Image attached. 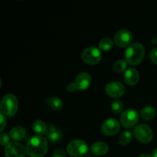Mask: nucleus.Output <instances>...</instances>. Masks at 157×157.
I'll use <instances>...</instances> for the list:
<instances>
[{"instance_id":"nucleus-3","label":"nucleus","mask_w":157,"mask_h":157,"mask_svg":"<svg viewBox=\"0 0 157 157\" xmlns=\"http://www.w3.org/2000/svg\"><path fill=\"white\" fill-rule=\"evenodd\" d=\"M18 108V102L15 95L8 94L3 97L0 104L2 113L7 116H13L17 113Z\"/></svg>"},{"instance_id":"nucleus-12","label":"nucleus","mask_w":157,"mask_h":157,"mask_svg":"<svg viewBox=\"0 0 157 157\" xmlns=\"http://www.w3.org/2000/svg\"><path fill=\"white\" fill-rule=\"evenodd\" d=\"M75 84L78 90H86L91 84V77L87 72L80 73L75 78Z\"/></svg>"},{"instance_id":"nucleus-15","label":"nucleus","mask_w":157,"mask_h":157,"mask_svg":"<svg viewBox=\"0 0 157 157\" xmlns=\"http://www.w3.org/2000/svg\"><path fill=\"white\" fill-rule=\"evenodd\" d=\"M108 146L106 143L96 142L90 147L91 153L95 156H103L108 152Z\"/></svg>"},{"instance_id":"nucleus-13","label":"nucleus","mask_w":157,"mask_h":157,"mask_svg":"<svg viewBox=\"0 0 157 157\" xmlns=\"http://www.w3.org/2000/svg\"><path fill=\"white\" fill-rule=\"evenodd\" d=\"M124 81L129 85H135L138 83L140 79V75L134 67H128L124 73Z\"/></svg>"},{"instance_id":"nucleus-26","label":"nucleus","mask_w":157,"mask_h":157,"mask_svg":"<svg viewBox=\"0 0 157 157\" xmlns=\"http://www.w3.org/2000/svg\"><path fill=\"white\" fill-rule=\"evenodd\" d=\"M6 126V119L3 113H0V131L2 133Z\"/></svg>"},{"instance_id":"nucleus-11","label":"nucleus","mask_w":157,"mask_h":157,"mask_svg":"<svg viewBox=\"0 0 157 157\" xmlns=\"http://www.w3.org/2000/svg\"><path fill=\"white\" fill-rule=\"evenodd\" d=\"M120 128H121V126H120L119 122L116 119H113V118L106 120L103 123L102 127H101L102 132L105 135H107V136H113V135H115L116 133H118Z\"/></svg>"},{"instance_id":"nucleus-24","label":"nucleus","mask_w":157,"mask_h":157,"mask_svg":"<svg viewBox=\"0 0 157 157\" xmlns=\"http://www.w3.org/2000/svg\"><path fill=\"white\" fill-rule=\"evenodd\" d=\"M9 140H10V137L9 136V135L6 133H2L0 135V144L2 146H6L7 144H9Z\"/></svg>"},{"instance_id":"nucleus-30","label":"nucleus","mask_w":157,"mask_h":157,"mask_svg":"<svg viewBox=\"0 0 157 157\" xmlns=\"http://www.w3.org/2000/svg\"><path fill=\"white\" fill-rule=\"evenodd\" d=\"M139 157H153V156H151L150 155H149V154H147V153H144V154L140 155Z\"/></svg>"},{"instance_id":"nucleus-29","label":"nucleus","mask_w":157,"mask_h":157,"mask_svg":"<svg viewBox=\"0 0 157 157\" xmlns=\"http://www.w3.org/2000/svg\"><path fill=\"white\" fill-rule=\"evenodd\" d=\"M153 157H157V148L155 149L154 151H153V156H152Z\"/></svg>"},{"instance_id":"nucleus-2","label":"nucleus","mask_w":157,"mask_h":157,"mask_svg":"<svg viewBox=\"0 0 157 157\" xmlns=\"http://www.w3.org/2000/svg\"><path fill=\"white\" fill-rule=\"evenodd\" d=\"M145 55V48L141 43L135 42L127 47L125 52L126 61L131 65H137L143 61Z\"/></svg>"},{"instance_id":"nucleus-5","label":"nucleus","mask_w":157,"mask_h":157,"mask_svg":"<svg viewBox=\"0 0 157 157\" xmlns=\"http://www.w3.org/2000/svg\"><path fill=\"white\" fill-rule=\"evenodd\" d=\"M84 62L88 64H96L101 61L102 58V54L100 49L97 47L91 46L84 49L81 55Z\"/></svg>"},{"instance_id":"nucleus-14","label":"nucleus","mask_w":157,"mask_h":157,"mask_svg":"<svg viewBox=\"0 0 157 157\" xmlns=\"http://www.w3.org/2000/svg\"><path fill=\"white\" fill-rule=\"evenodd\" d=\"M47 139L52 143H58L62 139L63 133L58 127L54 125H50L48 128L47 133Z\"/></svg>"},{"instance_id":"nucleus-6","label":"nucleus","mask_w":157,"mask_h":157,"mask_svg":"<svg viewBox=\"0 0 157 157\" xmlns=\"http://www.w3.org/2000/svg\"><path fill=\"white\" fill-rule=\"evenodd\" d=\"M136 139L143 144H148L153 140V133L152 129L146 124H140L134 129Z\"/></svg>"},{"instance_id":"nucleus-23","label":"nucleus","mask_w":157,"mask_h":157,"mask_svg":"<svg viewBox=\"0 0 157 157\" xmlns=\"http://www.w3.org/2000/svg\"><path fill=\"white\" fill-rule=\"evenodd\" d=\"M127 64H128V63L127 62L126 60H117V61L114 63V64H113V70H114L115 72L121 73V72H123L126 68H127Z\"/></svg>"},{"instance_id":"nucleus-10","label":"nucleus","mask_w":157,"mask_h":157,"mask_svg":"<svg viewBox=\"0 0 157 157\" xmlns=\"http://www.w3.org/2000/svg\"><path fill=\"white\" fill-rule=\"evenodd\" d=\"M133 35L131 32L126 29L120 30L115 34L114 43L119 47H126L131 44Z\"/></svg>"},{"instance_id":"nucleus-27","label":"nucleus","mask_w":157,"mask_h":157,"mask_svg":"<svg viewBox=\"0 0 157 157\" xmlns=\"http://www.w3.org/2000/svg\"><path fill=\"white\" fill-rule=\"evenodd\" d=\"M52 157H66L65 152L62 150H57L54 152Z\"/></svg>"},{"instance_id":"nucleus-28","label":"nucleus","mask_w":157,"mask_h":157,"mask_svg":"<svg viewBox=\"0 0 157 157\" xmlns=\"http://www.w3.org/2000/svg\"><path fill=\"white\" fill-rule=\"evenodd\" d=\"M67 91L71 92V93H73V92L78 90V88H77V87H76V85H75V83H70V84H67Z\"/></svg>"},{"instance_id":"nucleus-4","label":"nucleus","mask_w":157,"mask_h":157,"mask_svg":"<svg viewBox=\"0 0 157 157\" xmlns=\"http://www.w3.org/2000/svg\"><path fill=\"white\" fill-rule=\"evenodd\" d=\"M67 151L70 156L81 157L87 154L88 147L87 144L82 140H75L67 145Z\"/></svg>"},{"instance_id":"nucleus-22","label":"nucleus","mask_w":157,"mask_h":157,"mask_svg":"<svg viewBox=\"0 0 157 157\" xmlns=\"http://www.w3.org/2000/svg\"><path fill=\"white\" fill-rule=\"evenodd\" d=\"M111 109L115 114H119L124 110V103L121 100H114L111 104Z\"/></svg>"},{"instance_id":"nucleus-7","label":"nucleus","mask_w":157,"mask_h":157,"mask_svg":"<svg viewBox=\"0 0 157 157\" xmlns=\"http://www.w3.org/2000/svg\"><path fill=\"white\" fill-rule=\"evenodd\" d=\"M140 119V115L136 110L129 109L123 112L121 117V123L124 127L129 128L133 127L138 123Z\"/></svg>"},{"instance_id":"nucleus-8","label":"nucleus","mask_w":157,"mask_h":157,"mask_svg":"<svg viewBox=\"0 0 157 157\" xmlns=\"http://www.w3.org/2000/svg\"><path fill=\"white\" fill-rule=\"evenodd\" d=\"M26 148L17 142H10L5 147L6 157H25Z\"/></svg>"},{"instance_id":"nucleus-25","label":"nucleus","mask_w":157,"mask_h":157,"mask_svg":"<svg viewBox=\"0 0 157 157\" xmlns=\"http://www.w3.org/2000/svg\"><path fill=\"white\" fill-rule=\"evenodd\" d=\"M150 58L154 64H157V48H154L153 49H152L150 54Z\"/></svg>"},{"instance_id":"nucleus-18","label":"nucleus","mask_w":157,"mask_h":157,"mask_svg":"<svg viewBox=\"0 0 157 157\" xmlns=\"http://www.w3.org/2000/svg\"><path fill=\"white\" fill-rule=\"evenodd\" d=\"M48 106L53 110H59L63 107V101L58 97H50L46 100Z\"/></svg>"},{"instance_id":"nucleus-16","label":"nucleus","mask_w":157,"mask_h":157,"mask_svg":"<svg viewBox=\"0 0 157 157\" xmlns=\"http://www.w3.org/2000/svg\"><path fill=\"white\" fill-rule=\"evenodd\" d=\"M9 135H10V139H12L15 142H17V141H21L24 140V138L25 137L26 132L22 127L17 126L10 130Z\"/></svg>"},{"instance_id":"nucleus-19","label":"nucleus","mask_w":157,"mask_h":157,"mask_svg":"<svg viewBox=\"0 0 157 157\" xmlns=\"http://www.w3.org/2000/svg\"><path fill=\"white\" fill-rule=\"evenodd\" d=\"M156 110L155 108H153L151 106H147V107H144L141 110L140 116L144 120L146 121H150V120H153V118L156 116Z\"/></svg>"},{"instance_id":"nucleus-31","label":"nucleus","mask_w":157,"mask_h":157,"mask_svg":"<svg viewBox=\"0 0 157 157\" xmlns=\"http://www.w3.org/2000/svg\"><path fill=\"white\" fill-rule=\"evenodd\" d=\"M152 42L154 43V44H155V43H157V40H156V38H155V39H153V40H152Z\"/></svg>"},{"instance_id":"nucleus-20","label":"nucleus","mask_w":157,"mask_h":157,"mask_svg":"<svg viewBox=\"0 0 157 157\" xmlns=\"http://www.w3.org/2000/svg\"><path fill=\"white\" fill-rule=\"evenodd\" d=\"M112 47H113V41L110 38H107V37L102 38L99 43L100 49L103 51H106V52L110 51Z\"/></svg>"},{"instance_id":"nucleus-21","label":"nucleus","mask_w":157,"mask_h":157,"mask_svg":"<svg viewBox=\"0 0 157 157\" xmlns=\"http://www.w3.org/2000/svg\"><path fill=\"white\" fill-rule=\"evenodd\" d=\"M132 140V133L130 130H126L119 137V143L121 145H127Z\"/></svg>"},{"instance_id":"nucleus-9","label":"nucleus","mask_w":157,"mask_h":157,"mask_svg":"<svg viewBox=\"0 0 157 157\" xmlns=\"http://www.w3.org/2000/svg\"><path fill=\"white\" fill-rule=\"evenodd\" d=\"M105 91L107 94L111 98H121L125 93V87L119 81H112L107 84Z\"/></svg>"},{"instance_id":"nucleus-32","label":"nucleus","mask_w":157,"mask_h":157,"mask_svg":"<svg viewBox=\"0 0 157 157\" xmlns=\"http://www.w3.org/2000/svg\"><path fill=\"white\" fill-rule=\"evenodd\" d=\"M156 40H157V37H156Z\"/></svg>"},{"instance_id":"nucleus-17","label":"nucleus","mask_w":157,"mask_h":157,"mask_svg":"<svg viewBox=\"0 0 157 157\" xmlns=\"http://www.w3.org/2000/svg\"><path fill=\"white\" fill-rule=\"evenodd\" d=\"M48 128L47 125L45 124V123L42 121H35V122L32 124V129H33V131L35 132L36 134H38V136H42L47 133Z\"/></svg>"},{"instance_id":"nucleus-1","label":"nucleus","mask_w":157,"mask_h":157,"mask_svg":"<svg viewBox=\"0 0 157 157\" xmlns=\"http://www.w3.org/2000/svg\"><path fill=\"white\" fill-rule=\"evenodd\" d=\"M47 151V140L42 136H35L32 137L26 146V152L30 157H43Z\"/></svg>"}]
</instances>
